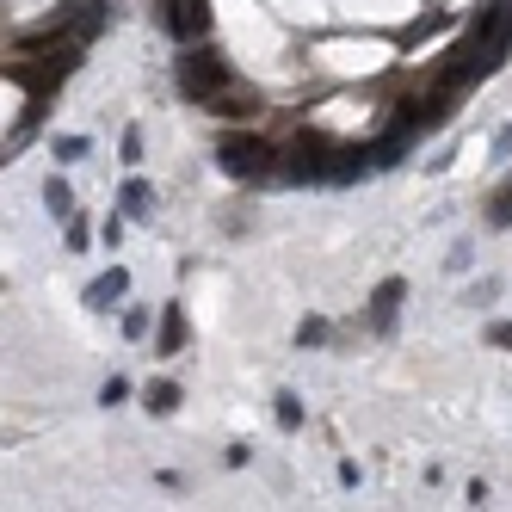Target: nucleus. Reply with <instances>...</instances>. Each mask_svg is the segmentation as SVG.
Segmentation results:
<instances>
[{
	"label": "nucleus",
	"mask_w": 512,
	"mask_h": 512,
	"mask_svg": "<svg viewBox=\"0 0 512 512\" xmlns=\"http://www.w3.org/2000/svg\"><path fill=\"white\" fill-rule=\"evenodd\" d=\"M229 87H235V68L216 50H186V56H179V93H186V99L210 105V99H223Z\"/></svg>",
	"instance_id": "nucleus-1"
},
{
	"label": "nucleus",
	"mask_w": 512,
	"mask_h": 512,
	"mask_svg": "<svg viewBox=\"0 0 512 512\" xmlns=\"http://www.w3.org/2000/svg\"><path fill=\"white\" fill-rule=\"evenodd\" d=\"M216 161H223L229 179H266V173H278V149H272L266 136H247V130L216 142Z\"/></svg>",
	"instance_id": "nucleus-2"
},
{
	"label": "nucleus",
	"mask_w": 512,
	"mask_h": 512,
	"mask_svg": "<svg viewBox=\"0 0 512 512\" xmlns=\"http://www.w3.org/2000/svg\"><path fill=\"white\" fill-rule=\"evenodd\" d=\"M155 19H161L167 38H179V44H198L210 31V7H204V0H161Z\"/></svg>",
	"instance_id": "nucleus-3"
},
{
	"label": "nucleus",
	"mask_w": 512,
	"mask_h": 512,
	"mask_svg": "<svg viewBox=\"0 0 512 512\" xmlns=\"http://www.w3.org/2000/svg\"><path fill=\"white\" fill-rule=\"evenodd\" d=\"M401 297H408V278H383V284L371 290V327H377V334H389V327H395Z\"/></svg>",
	"instance_id": "nucleus-4"
},
{
	"label": "nucleus",
	"mask_w": 512,
	"mask_h": 512,
	"mask_svg": "<svg viewBox=\"0 0 512 512\" xmlns=\"http://www.w3.org/2000/svg\"><path fill=\"white\" fill-rule=\"evenodd\" d=\"M124 290H130V272H124V266H112L105 278H93V284H87V309H112Z\"/></svg>",
	"instance_id": "nucleus-5"
},
{
	"label": "nucleus",
	"mask_w": 512,
	"mask_h": 512,
	"mask_svg": "<svg viewBox=\"0 0 512 512\" xmlns=\"http://www.w3.org/2000/svg\"><path fill=\"white\" fill-rule=\"evenodd\" d=\"M118 210L130 216V223H142V216L155 210V192L142 186V179H124V192H118Z\"/></svg>",
	"instance_id": "nucleus-6"
},
{
	"label": "nucleus",
	"mask_w": 512,
	"mask_h": 512,
	"mask_svg": "<svg viewBox=\"0 0 512 512\" xmlns=\"http://www.w3.org/2000/svg\"><path fill=\"white\" fill-rule=\"evenodd\" d=\"M186 346V315H179V303H167V315H161V340H155V352H179Z\"/></svg>",
	"instance_id": "nucleus-7"
},
{
	"label": "nucleus",
	"mask_w": 512,
	"mask_h": 512,
	"mask_svg": "<svg viewBox=\"0 0 512 512\" xmlns=\"http://www.w3.org/2000/svg\"><path fill=\"white\" fill-rule=\"evenodd\" d=\"M142 401H149V414H173L179 408V383H149Z\"/></svg>",
	"instance_id": "nucleus-8"
},
{
	"label": "nucleus",
	"mask_w": 512,
	"mask_h": 512,
	"mask_svg": "<svg viewBox=\"0 0 512 512\" xmlns=\"http://www.w3.org/2000/svg\"><path fill=\"white\" fill-rule=\"evenodd\" d=\"M44 204H50V216H62V223L75 216V192H68L62 179H50V186H44Z\"/></svg>",
	"instance_id": "nucleus-9"
},
{
	"label": "nucleus",
	"mask_w": 512,
	"mask_h": 512,
	"mask_svg": "<svg viewBox=\"0 0 512 512\" xmlns=\"http://www.w3.org/2000/svg\"><path fill=\"white\" fill-rule=\"evenodd\" d=\"M488 223H494V229H512V179H506V186L494 192V204H488Z\"/></svg>",
	"instance_id": "nucleus-10"
},
{
	"label": "nucleus",
	"mask_w": 512,
	"mask_h": 512,
	"mask_svg": "<svg viewBox=\"0 0 512 512\" xmlns=\"http://www.w3.org/2000/svg\"><path fill=\"white\" fill-rule=\"evenodd\" d=\"M278 426H284V432H297V426H303V401L290 395V389L278 395Z\"/></svg>",
	"instance_id": "nucleus-11"
},
{
	"label": "nucleus",
	"mask_w": 512,
	"mask_h": 512,
	"mask_svg": "<svg viewBox=\"0 0 512 512\" xmlns=\"http://www.w3.org/2000/svg\"><path fill=\"white\" fill-rule=\"evenodd\" d=\"M124 395H130V383H124V377H105V389H99V401H105V408H118Z\"/></svg>",
	"instance_id": "nucleus-12"
},
{
	"label": "nucleus",
	"mask_w": 512,
	"mask_h": 512,
	"mask_svg": "<svg viewBox=\"0 0 512 512\" xmlns=\"http://www.w3.org/2000/svg\"><path fill=\"white\" fill-rule=\"evenodd\" d=\"M297 340H303V346H321V340H327V321H315V315H309V321L297 327Z\"/></svg>",
	"instance_id": "nucleus-13"
},
{
	"label": "nucleus",
	"mask_w": 512,
	"mask_h": 512,
	"mask_svg": "<svg viewBox=\"0 0 512 512\" xmlns=\"http://www.w3.org/2000/svg\"><path fill=\"white\" fill-rule=\"evenodd\" d=\"M56 155H62V161H81V155H87V136H62Z\"/></svg>",
	"instance_id": "nucleus-14"
},
{
	"label": "nucleus",
	"mask_w": 512,
	"mask_h": 512,
	"mask_svg": "<svg viewBox=\"0 0 512 512\" xmlns=\"http://www.w3.org/2000/svg\"><path fill=\"white\" fill-rule=\"evenodd\" d=\"M124 161H130V167H136V161H142V130H136V124H130V130H124Z\"/></svg>",
	"instance_id": "nucleus-15"
},
{
	"label": "nucleus",
	"mask_w": 512,
	"mask_h": 512,
	"mask_svg": "<svg viewBox=\"0 0 512 512\" xmlns=\"http://www.w3.org/2000/svg\"><path fill=\"white\" fill-rule=\"evenodd\" d=\"M488 340H494V346H512V321H500V327H488Z\"/></svg>",
	"instance_id": "nucleus-16"
}]
</instances>
